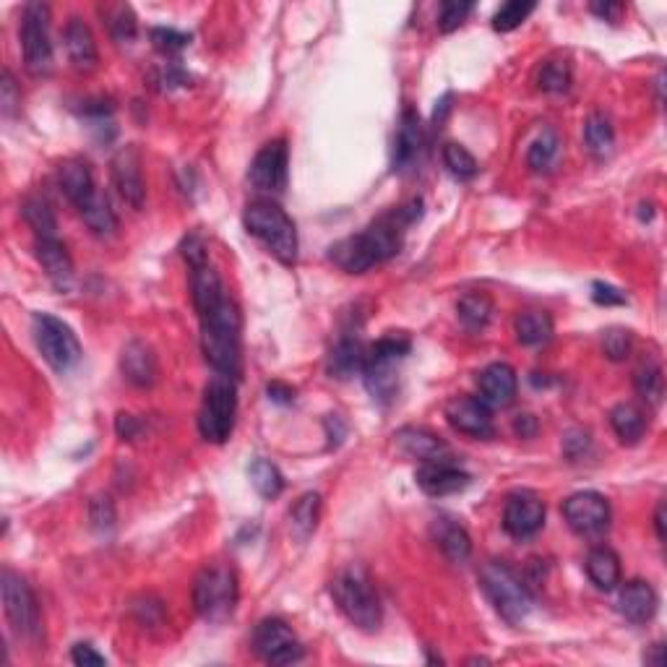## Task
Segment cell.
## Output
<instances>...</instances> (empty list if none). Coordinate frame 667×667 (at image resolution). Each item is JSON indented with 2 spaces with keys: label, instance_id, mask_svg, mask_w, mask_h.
<instances>
[{
  "label": "cell",
  "instance_id": "obj_54",
  "mask_svg": "<svg viewBox=\"0 0 667 667\" xmlns=\"http://www.w3.org/2000/svg\"><path fill=\"white\" fill-rule=\"evenodd\" d=\"M563 446H566V454L571 456V459H576L582 451H587L589 436L587 433H582V430H571V433L563 438Z\"/></svg>",
  "mask_w": 667,
  "mask_h": 667
},
{
  "label": "cell",
  "instance_id": "obj_51",
  "mask_svg": "<svg viewBox=\"0 0 667 667\" xmlns=\"http://www.w3.org/2000/svg\"><path fill=\"white\" fill-rule=\"evenodd\" d=\"M592 300H595L597 305H605V308H610V305H626V295H623L618 287H613V284H605V282H595L592 284Z\"/></svg>",
  "mask_w": 667,
  "mask_h": 667
},
{
  "label": "cell",
  "instance_id": "obj_31",
  "mask_svg": "<svg viewBox=\"0 0 667 667\" xmlns=\"http://www.w3.org/2000/svg\"><path fill=\"white\" fill-rule=\"evenodd\" d=\"M610 425H613L615 436L621 438V443L634 446L647 433V415H644L641 407L631 402L615 404L613 410H610Z\"/></svg>",
  "mask_w": 667,
  "mask_h": 667
},
{
  "label": "cell",
  "instance_id": "obj_30",
  "mask_svg": "<svg viewBox=\"0 0 667 667\" xmlns=\"http://www.w3.org/2000/svg\"><path fill=\"white\" fill-rule=\"evenodd\" d=\"M397 446L412 459H420V462H428V459H438V456H446L449 446L430 433L428 428H402L397 433Z\"/></svg>",
  "mask_w": 667,
  "mask_h": 667
},
{
  "label": "cell",
  "instance_id": "obj_53",
  "mask_svg": "<svg viewBox=\"0 0 667 667\" xmlns=\"http://www.w3.org/2000/svg\"><path fill=\"white\" fill-rule=\"evenodd\" d=\"M115 430H118V436L123 438V441H133V438L139 436V420L133 415H126V412H120L118 420H115Z\"/></svg>",
  "mask_w": 667,
  "mask_h": 667
},
{
  "label": "cell",
  "instance_id": "obj_10",
  "mask_svg": "<svg viewBox=\"0 0 667 667\" xmlns=\"http://www.w3.org/2000/svg\"><path fill=\"white\" fill-rule=\"evenodd\" d=\"M21 50L24 66L32 76L42 79L53 71V42H50V6L29 3L21 16Z\"/></svg>",
  "mask_w": 667,
  "mask_h": 667
},
{
  "label": "cell",
  "instance_id": "obj_27",
  "mask_svg": "<svg viewBox=\"0 0 667 667\" xmlns=\"http://www.w3.org/2000/svg\"><path fill=\"white\" fill-rule=\"evenodd\" d=\"M433 537H436V545L441 548V553L451 563H464L472 555V537L451 516H438L436 522H433Z\"/></svg>",
  "mask_w": 667,
  "mask_h": 667
},
{
  "label": "cell",
  "instance_id": "obj_24",
  "mask_svg": "<svg viewBox=\"0 0 667 667\" xmlns=\"http://www.w3.org/2000/svg\"><path fill=\"white\" fill-rule=\"evenodd\" d=\"M120 370L128 384L139 386V389H149L157 381V357H154L152 347L139 339H133L120 352Z\"/></svg>",
  "mask_w": 667,
  "mask_h": 667
},
{
  "label": "cell",
  "instance_id": "obj_40",
  "mask_svg": "<svg viewBox=\"0 0 667 667\" xmlns=\"http://www.w3.org/2000/svg\"><path fill=\"white\" fill-rule=\"evenodd\" d=\"M248 477H251L253 488L258 490V496L264 498H277L282 496L284 490V477L282 472H279L277 464H271L269 459H256V462H251V467H248Z\"/></svg>",
  "mask_w": 667,
  "mask_h": 667
},
{
  "label": "cell",
  "instance_id": "obj_16",
  "mask_svg": "<svg viewBox=\"0 0 667 667\" xmlns=\"http://www.w3.org/2000/svg\"><path fill=\"white\" fill-rule=\"evenodd\" d=\"M415 480L425 496L443 498V496H454V493H462L472 477H469L459 464L451 462L449 456H438V459L420 462V467H417L415 472Z\"/></svg>",
  "mask_w": 667,
  "mask_h": 667
},
{
  "label": "cell",
  "instance_id": "obj_28",
  "mask_svg": "<svg viewBox=\"0 0 667 667\" xmlns=\"http://www.w3.org/2000/svg\"><path fill=\"white\" fill-rule=\"evenodd\" d=\"M587 576L597 589L613 592L621 584V558L608 545H597L587 555Z\"/></svg>",
  "mask_w": 667,
  "mask_h": 667
},
{
  "label": "cell",
  "instance_id": "obj_6",
  "mask_svg": "<svg viewBox=\"0 0 667 667\" xmlns=\"http://www.w3.org/2000/svg\"><path fill=\"white\" fill-rule=\"evenodd\" d=\"M480 587H483L490 605L509 626H519V623L527 621L529 610H532V597H529L527 584L516 576L509 563H485L483 571H480Z\"/></svg>",
  "mask_w": 667,
  "mask_h": 667
},
{
  "label": "cell",
  "instance_id": "obj_7",
  "mask_svg": "<svg viewBox=\"0 0 667 667\" xmlns=\"http://www.w3.org/2000/svg\"><path fill=\"white\" fill-rule=\"evenodd\" d=\"M238 415V381L235 376L217 373L206 384L199 410V433L209 443H225L235 430Z\"/></svg>",
  "mask_w": 667,
  "mask_h": 667
},
{
  "label": "cell",
  "instance_id": "obj_52",
  "mask_svg": "<svg viewBox=\"0 0 667 667\" xmlns=\"http://www.w3.org/2000/svg\"><path fill=\"white\" fill-rule=\"evenodd\" d=\"M71 660H73V665H79V667H102V665H107L105 654L97 652L92 644H76V647L71 649Z\"/></svg>",
  "mask_w": 667,
  "mask_h": 667
},
{
  "label": "cell",
  "instance_id": "obj_33",
  "mask_svg": "<svg viewBox=\"0 0 667 667\" xmlns=\"http://www.w3.org/2000/svg\"><path fill=\"white\" fill-rule=\"evenodd\" d=\"M456 313H459V321L464 324V329L483 331L490 324V318H493V300L485 292H467L456 303Z\"/></svg>",
  "mask_w": 667,
  "mask_h": 667
},
{
  "label": "cell",
  "instance_id": "obj_42",
  "mask_svg": "<svg viewBox=\"0 0 667 667\" xmlns=\"http://www.w3.org/2000/svg\"><path fill=\"white\" fill-rule=\"evenodd\" d=\"M535 11V3H529V0H509V3H503L501 8L493 16V29L501 34L514 32L527 21V16Z\"/></svg>",
  "mask_w": 667,
  "mask_h": 667
},
{
  "label": "cell",
  "instance_id": "obj_9",
  "mask_svg": "<svg viewBox=\"0 0 667 667\" xmlns=\"http://www.w3.org/2000/svg\"><path fill=\"white\" fill-rule=\"evenodd\" d=\"M32 334L37 350L55 373H68L81 360V342L68 324L50 313H34Z\"/></svg>",
  "mask_w": 667,
  "mask_h": 667
},
{
  "label": "cell",
  "instance_id": "obj_39",
  "mask_svg": "<svg viewBox=\"0 0 667 667\" xmlns=\"http://www.w3.org/2000/svg\"><path fill=\"white\" fill-rule=\"evenodd\" d=\"M634 384L644 402H649L652 407H660L662 397H665V376H662V365L657 360L641 363V368L636 370Z\"/></svg>",
  "mask_w": 667,
  "mask_h": 667
},
{
  "label": "cell",
  "instance_id": "obj_46",
  "mask_svg": "<svg viewBox=\"0 0 667 667\" xmlns=\"http://www.w3.org/2000/svg\"><path fill=\"white\" fill-rule=\"evenodd\" d=\"M472 3H464V0H446L441 3V14H438V29L443 34L454 32L467 21V16L472 14Z\"/></svg>",
  "mask_w": 667,
  "mask_h": 667
},
{
  "label": "cell",
  "instance_id": "obj_35",
  "mask_svg": "<svg viewBox=\"0 0 667 667\" xmlns=\"http://www.w3.org/2000/svg\"><path fill=\"white\" fill-rule=\"evenodd\" d=\"M584 144L597 159H605L615 149V131L613 123L602 113H592L584 123Z\"/></svg>",
  "mask_w": 667,
  "mask_h": 667
},
{
  "label": "cell",
  "instance_id": "obj_22",
  "mask_svg": "<svg viewBox=\"0 0 667 667\" xmlns=\"http://www.w3.org/2000/svg\"><path fill=\"white\" fill-rule=\"evenodd\" d=\"M63 40H66L68 58H71L73 68L81 73H92L94 68L100 66V50H97V40H94L92 29L84 19L73 16L68 21L66 32H63Z\"/></svg>",
  "mask_w": 667,
  "mask_h": 667
},
{
  "label": "cell",
  "instance_id": "obj_45",
  "mask_svg": "<svg viewBox=\"0 0 667 667\" xmlns=\"http://www.w3.org/2000/svg\"><path fill=\"white\" fill-rule=\"evenodd\" d=\"M602 350H605V355H608L613 363H621V360H626V357L631 355V350H634V334L628 329L605 331Z\"/></svg>",
  "mask_w": 667,
  "mask_h": 667
},
{
  "label": "cell",
  "instance_id": "obj_59",
  "mask_svg": "<svg viewBox=\"0 0 667 667\" xmlns=\"http://www.w3.org/2000/svg\"><path fill=\"white\" fill-rule=\"evenodd\" d=\"M449 102H451V94H446V97H443V100L438 102L436 113H433V123H436V126H441L443 118H446V113H449V110H451Z\"/></svg>",
  "mask_w": 667,
  "mask_h": 667
},
{
  "label": "cell",
  "instance_id": "obj_15",
  "mask_svg": "<svg viewBox=\"0 0 667 667\" xmlns=\"http://www.w3.org/2000/svg\"><path fill=\"white\" fill-rule=\"evenodd\" d=\"M545 527V503L532 490L511 493L503 506V529L516 540L535 537Z\"/></svg>",
  "mask_w": 667,
  "mask_h": 667
},
{
  "label": "cell",
  "instance_id": "obj_38",
  "mask_svg": "<svg viewBox=\"0 0 667 667\" xmlns=\"http://www.w3.org/2000/svg\"><path fill=\"white\" fill-rule=\"evenodd\" d=\"M561 154V139H558V133L553 128H545V131L532 141L527 152V165L529 170L535 172H548L550 167L555 165V159Z\"/></svg>",
  "mask_w": 667,
  "mask_h": 667
},
{
  "label": "cell",
  "instance_id": "obj_29",
  "mask_svg": "<svg viewBox=\"0 0 667 667\" xmlns=\"http://www.w3.org/2000/svg\"><path fill=\"white\" fill-rule=\"evenodd\" d=\"M365 360H368V350L363 347V342L357 337H342L329 355L331 378L347 381L355 373H363Z\"/></svg>",
  "mask_w": 667,
  "mask_h": 667
},
{
  "label": "cell",
  "instance_id": "obj_44",
  "mask_svg": "<svg viewBox=\"0 0 667 667\" xmlns=\"http://www.w3.org/2000/svg\"><path fill=\"white\" fill-rule=\"evenodd\" d=\"M107 27L118 42H131L136 37V16L128 6H115L107 11Z\"/></svg>",
  "mask_w": 667,
  "mask_h": 667
},
{
  "label": "cell",
  "instance_id": "obj_56",
  "mask_svg": "<svg viewBox=\"0 0 667 667\" xmlns=\"http://www.w3.org/2000/svg\"><path fill=\"white\" fill-rule=\"evenodd\" d=\"M514 430H516V436L532 438L537 433V420L532 415H519L514 420Z\"/></svg>",
  "mask_w": 667,
  "mask_h": 667
},
{
  "label": "cell",
  "instance_id": "obj_3",
  "mask_svg": "<svg viewBox=\"0 0 667 667\" xmlns=\"http://www.w3.org/2000/svg\"><path fill=\"white\" fill-rule=\"evenodd\" d=\"M201 350L217 373H240V311L230 298L201 318Z\"/></svg>",
  "mask_w": 667,
  "mask_h": 667
},
{
  "label": "cell",
  "instance_id": "obj_36",
  "mask_svg": "<svg viewBox=\"0 0 667 667\" xmlns=\"http://www.w3.org/2000/svg\"><path fill=\"white\" fill-rule=\"evenodd\" d=\"M81 219H84V225L94 232V235H100V238H110L118 230V217H115L113 206L105 196H94L84 209H79Z\"/></svg>",
  "mask_w": 667,
  "mask_h": 667
},
{
  "label": "cell",
  "instance_id": "obj_50",
  "mask_svg": "<svg viewBox=\"0 0 667 667\" xmlns=\"http://www.w3.org/2000/svg\"><path fill=\"white\" fill-rule=\"evenodd\" d=\"M180 253H183L185 264L191 266V269L209 261V251H206V243L201 235H188V238L183 240V245H180Z\"/></svg>",
  "mask_w": 667,
  "mask_h": 667
},
{
  "label": "cell",
  "instance_id": "obj_48",
  "mask_svg": "<svg viewBox=\"0 0 667 667\" xmlns=\"http://www.w3.org/2000/svg\"><path fill=\"white\" fill-rule=\"evenodd\" d=\"M89 519L97 532H110L115 527V503L110 496H97L89 503Z\"/></svg>",
  "mask_w": 667,
  "mask_h": 667
},
{
  "label": "cell",
  "instance_id": "obj_47",
  "mask_svg": "<svg viewBox=\"0 0 667 667\" xmlns=\"http://www.w3.org/2000/svg\"><path fill=\"white\" fill-rule=\"evenodd\" d=\"M149 37H152L154 47H157L162 55L180 53V50H185V47H188V42H191V37H188V34L178 32V29H170V27L152 29V32H149Z\"/></svg>",
  "mask_w": 667,
  "mask_h": 667
},
{
  "label": "cell",
  "instance_id": "obj_23",
  "mask_svg": "<svg viewBox=\"0 0 667 667\" xmlns=\"http://www.w3.org/2000/svg\"><path fill=\"white\" fill-rule=\"evenodd\" d=\"M191 298H193V308H196L199 318H204L212 311H217L219 305L227 300L225 284H222L217 269H214L209 261L201 266H193L191 269Z\"/></svg>",
  "mask_w": 667,
  "mask_h": 667
},
{
  "label": "cell",
  "instance_id": "obj_12",
  "mask_svg": "<svg viewBox=\"0 0 667 667\" xmlns=\"http://www.w3.org/2000/svg\"><path fill=\"white\" fill-rule=\"evenodd\" d=\"M253 649L269 665H292L303 660V644L282 618H264L253 631Z\"/></svg>",
  "mask_w": 667,
  "mask_h": 667
},
{
  "label": "cell",
  "instance_id": "obj_41",
  "mask_svg": "<svg viewBox=\"0 0 667 667\" xmlns=\"http://www.w3.org/2000/svg\"><path fill=\"white\" fill-rule=\"evenodd\" d=\"M443 165H446V170H449L456 180H472L477 175V170H480L477 159L472 157V152L464 149L462 144L443 146Z\"/></svg>",
  "mask_w": 667,
  "mask_h": 667
},
{
  "label": "cell",
  "instance_id": "obj_32",
  "mask_svg": "<svg viewBox=\"0 0 667 667\" xmlns=\"http://www.w3.org/2000/svg\"><path fill=\"white\" fill-rule=\"evenodd\" d=\"M553 318L545 311H524L516 316V339L527 347H540L553 339Z\"/></svg>",
  "mask_w": 667,
  "mask_h": 667
},
{
  "label": "cell",
  "instance_id": "obj_26",
  "mask_svg": "<svg viewBox=\"0 0 667 667\" xmlns=\"http://www.w3.org/2000/svg\"><path fill=\"white\" fill-rule=\"evenodd\" d=\"M58 183L66 193V199L71 201L76 209H84L89 201L97 196V185H94V175L92 167L86 159H68L63 162L58 172Z\"/></svg>",
  "mask_w": 667,
  "mask_h": 667
},
{
  "label": "cell",
  "instance_id": "obj_49",
  "mask_svg": "<svg viewBox=\"0 0 667 667\" xmlns=\"http://www.w3.org/2000/svg\"><path fill=\"white\" fill-rule=\"evenodd\" d=\"M21 105V94L19 86H16L11 71H3V81H0V107H3V115L11 118L16 113V107Z\"/></svg>",
  "mask_w": 667,
  "mask_h": 667
},
{
  "label": "cell",
  "instance_id": "obj_55",
  "mask_svg": "<svg viewBox=\"0 0 667 667\" xmlns=\"http://www.w3.org/2000/svg\"><path fill=\"white\" fill-rule=\"evenodd\" d=\"M266 394H269V399L274 404H292L295 402V389L287 384H282V381H271L269 386H266Z\"/></svg>",
  "mask_w": 667,
  "mask_h": 667
},
{
  "label": "cell",
  "instance_id": "obj_57",
  "mask_svg": "<svg viewBox=\"0 0 667 667\" xmlns=\"http://www.w3.org/2000/svg\"><path fill=\"white\" fill-rule=\"evenodd\" d=\"M589 11L600 16V19L613 21L615 16L621 14V6H618V3H592V6H589Z\"/></svg>",
  "mask_w": 667,
  "mask_h": 667
},
{
  "label": "cell",
  "instance_id": "obj_18",
  "mask_svg": "<svg viewBox=\"0 0 667 667\" xmlns=\"http://www.w3.org/2000/svg\"><path fill=\"white\" fill-rule=\"evenodd\" d=\"M113 183L118 188L120 199L133 209H141L146 201L144 170H141V154L136 146H123L113 157Z\"/></svg>",
  "mask_w": 667,
  "mask_h": 667
},
{
  "label": "cell",
  "instance_id": "obj_43",
  "mask_svg": "<svg viewBox=\"0 0 667 667\" xmlns=\"http://www.w3.org/2000/svg\"><path fill=\"white\" fill-rule=\"evenodd\" d=\"M537 84L542 92L548 94H563L571 86V66L566 60H548L545 66L537 73Z\"/></svg>",
  "mask_w": 667,
  "mask_h": 667
},
{
  "label": "cell",
  "instance_id": "obj_4",
  "mask_svg": "<svg viewBox=\"0 0 667 667\" xmlns=\"http://www.w3.org/2000/svg\"><path fill=\"white\" fill-rule=\"evenodd\" d=\"M329 589L337 608L342 610V615L352 626L363 628V631H378L381 618H384L381 600H378L376 589H373L363 568L350 566L339 571Z\"/></svg>",
  "mask_w": 667,
  "mask_h": 667
},
{
  "label": "cell",
  "instance_id": "obj_5",
  "mask_svg": "<svg viewBox=\"0 0 667 667\" xmlns=\"http://www.w3.org/2000/svg\"><path fill=\"white\" fill-rule=\"evenodd\" d=\"M240 600V582L235 568L212 563L201 568L193 582V608L206 623L230 621Z\"/></svg>",
  "mask_w": 667,
  "mask_h": 667
},
{
  "label": "cell",
  "instance_id": "obj_60",
  "mask_svg": "<svg viewBox=\"0 0 667 667\" xmlns=\"http://www.w3.org/2000/svg\"><path fill=\"white\" fill-rule=\"evenodd\" d=\"M662 652H665V647L657 641V644H652V652L644 654V662L647 665H662Z\"/></svg>",
  "mask_w": 667,
  "mask_h": 667
},
{
  "label": "cell",
  "instance_id": "obj_11",
  "mask_svg": "<svg viewBox=\"0 0 667 667\" xmlns=\"http://www.w3.org/2000/svg\"><path fill=\"white\" fill-rule=\"evenodd\" d=\"M0 592H3V610H6L11 628L21 639H37L42 631V615L32 587L19 574H14L11 568H3Z\"/></svg>",
  "mask_w": 667,
  "mask_h": 667
},
{
  "label": "cell",
  "instance_id": "obj_13",
  "mask_svg": "<svg viewBox=\"0 0 667 667\" xmlns=\"http://www.w3.org/2000/svg\"><path fill=\"white\" fill-rule=\"evenodd\" d=\"M563 519L576 535L597 537L610 527V503L597 490H582L563 501Z\"/></svg>",
  "mask_w": 667,
  "mask_h": 667
},
{
  "label": "cell",
  "instance_id": "obj_8",
  "mask_svg": "<svg viewBox=\"0 0 667 667\" xmlns=\"http://www.w3.org/2000/svg\"><path fill=\"white\" fill-rule=\"evenodd\" d=\"M410 350L412 342L407 337H402V334H389V337L378 339V342L370 347L368 360H365L363 368V378L370 397L378 399V402H389V399L397 394V365L402 363Z\"/></svg>",
  "mask_w": 667,
  "mask_h": 667
},
{
  "label": "cell",
  "instance_id": "obj_58",
  "mask_svg": "<svg viewBox=\"0 0 667 667\" xmlns=\"http://www.w3.org/2000/svg\"><path fill=\"white\" fill-rule=\"evenodd\" d=\"M654 529H657V540H665V503L662 501L657 511H654Z\"/></svg>",
  "mask_w": 667,
  "mask_h": 667
},
{
  "label": "cell",
  "instance_id": "obj_2",
  "mask_svg": "<svg viewBox=\"0 0 667 667\" xmlns=\"http://www.w3.org/2000/svg\"><path fill=\"white\" fill-rule=\"evenodd\" d=\"M243 225L248 235L266 245V251L277 258L279 264L295 266V261H298V230H295L290 214L284 212L277 201H251L245 206Z\"/></svg>",
  "mask_w": 667,
  "mask_h": 667
},
{
  "label": "cell",
  "instance_id": "obj_14",
  "mask_svg": "<svg viewBox=\"0 0 667 667\" xmlns=\"http://www.w3.org/2000/svg\"><path fill=\"white\" fill-rule=\"evenodd\" d=\"M287 167H290V149L287 141L277 139L264 144V149L253 157L248 180L258 193H282L287 185Z\"/></svg>",
  "mask_w": 667,
  "mask_h": 667
},
{
  "label": "cell",
  "instance_id": "obj_37",
  "mask_svg": "<svg viewBox=\"0 0 667 667\" xmlns=\"http://www.w3.org/2000/svg\"><path fill=\"white\" fill-rule=\"evenodd\" d=\"M21 214L27 219V225L32 227L37 238H58V219L55 212L50 209L45 199L40 196H29L24 204H21Z\"/></svg>",
  "mask_w": 667,
  "mask_h": 667
},
{
  "label": "cell",
  "instance_id": "obj_20",
  "mask_svg": "<svg viewBox=\"0 0 667 667\" xmlns=\"http://www.w3.org/2000/svg\"><path fill=\"white\" fill-rule=\"evenodd\" d=\"M477 384H480V399L490 410H503V407L514 404L516 391H519V378L509 363H490L480 373Z\"/></svg>",
  "mask_w": 667,
  "mask_h": 667
},
{
  "label": "cell",
  "instance_id": "obj_17",
  "mask_svg": "<svg viewBox=\"0 0 667 667\" xmlns=\"http://www.w3.org/2000/svg\"><path fill=\"white\" fill-rule=\"evenodd\" d=\"M446 420L469 438H490L496 433L490 407L480 397H456L446 404Z\"/></svg>",
  "mask_w": 667,
  "mask_h": 667
},
{
  "label": "cell",
  "instance_id": "obj_34",
  "mask_svg": "<svg viewBox=\"0 0 667 667\" xmlns=\"http://www.w3.org/2000/svg\"><path fill=\"white\" fill-rule=\"evenodd\" d=\"M318 519H321V496L313 493V490L311 493H303L290 509L292 532H295L300 540H308V537L316 532Z\"/></svg>",
  "mask_w": 667,
  "mask_h": 667
},
{
  "label": "cell",
  "instance_id": "obj_19",
  "mask_svg": "<svg viewBox=\"0 0 667 667\" xmlns=\"http://www.w3.org/2000/svg\"><path fill=\"white\" fill-rule=\"evenodd\" d=\"M425 149V128L415 110H404L394 141V172H410L420 162Z\"/></svg>",
  "mask_w": 667,
  "mask_h": 667
},
{
  "label": "cell",
  "instance_id": "obj_21",
  "mask_svg": "<svg viewBox=\"0 0 667 667\" xmlns=\"http://www.w3.org/2000/svg\"><path fill=\"white\" fill-rule=\"evenodd\" d=\"M34 251H37V261L45 269L47 279L53 282L55 290L66 292L71 290L73 284V258L68 253V248L60 243L58 238H37L34 243Z\"/></svg>",
  "mask_w": 667,
  "mask_h": 667
},
{
  "label": "cell",
  "instance_id": "obj_1",
  "mask_svg": "<svg viewBox=\"0 0 667 667\" xmlns=\"http://www.w3.org/2000/svg\"><path fill=\"white\" fill-rule=\"evenodd\" d=\"M423 217V199H412L397 212L376 219L363 232L339 240L329 248V261L347 274H365L373 266L394 258L402 248V235L417 219Z\"/></svg>",
  "mask_w": 667,
  "mask_h": 667
},
{
  "label": "cell",
  "instance_id": "obj_25",
  "mask_svg": "<svg viewBox=\"0 0 667 667\" xmlns=\"http://www.w3.org/2000/svg\"><path fill=\"white\" fill-rule=\"evenodd\" d=\"M657 605H660V597L644 579L626 582L618 595V610L628 623H649L657 613Z\"/></svg>",
  "mask_w": 667,
  "mask_h": 667
}]
</instances>
